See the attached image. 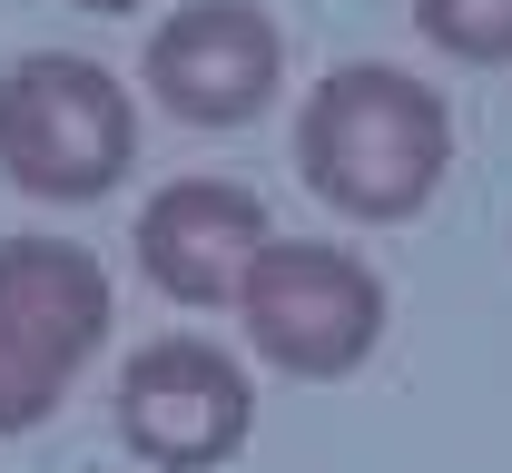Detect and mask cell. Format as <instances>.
I'll return each instance as SVG.
<instances>
[{
    "instance_id": "obj_9",
    "label": "cell",
    "mask_w": 512,
    "mask_h": 473,
    "mask_svg": "<svg viewBox=\"0 0 512 473\" xmlns=\"http://www.w3.org/2000/svg\"><path fill=\"white\" fill-rule=\"evenodd\" d=\"M60 375H50V365H30V355H20V345L0 336V444H10V434H40V424H50V414H60Z\"/></svg>"
},
{
    "instance_id": "obj_6",
    "label": "cell",
    "mask_w": 512,
    "mask_h": 473,
    "mask_svg": "<svg viewBox=\"0 0 512 473\" xmlns=\"http://www.w3.org/2000/svg\"><path fill=\"white\" fill-rule=\"evenodd\" d=\"M266 237V198L237 178H168L138 207V267L168 306H237V276Z\"/></svg>"
},
{
    "instance_id": "obj_10",
    "label": "cell",
    "mask_w": 512,
    "mask_h": 473,
    "mask_svg": "<svg viewBox=\"0 0 512 473\" xmlns=\"http://www.w3.org/2000/svg\"><path fill=\"white\" fill-rule=\"evenodd\" d=\"M79 10H138V0H79Z\"/></svg>"
},
{
    "instance_id": "obj_1",
    "label": "cell",
    "mask_w": 512,
    "mask_h": 473,
    "mask_svg": "<svg viewBox=\"0 0 512 473\" xmlns=\"http://www.w3.org/2000/svg\"><path fill=\"white\" fill-rule=\"evenodd\" d=\"M453 168V109L434 79L384 60H335L296 119V178L355 227L424 217Z\"/></svg>"
},
{
    "instance_id": "obj_7",
    "label": "cell",
    "mask_w": 512,
    "mask_h": 473,
    "mask_svg": "<svg viewBox=\"0 0 512 473\" xmlns=\"http://www.w3.org/2000/svg\"><path fill=\"white\" fill-rule=\"evenodd\" d=\"M109 267L79 237H0V336L30 365L79 385V365L109 345Z\"/></svg>"
},
{
    "instance_id": "obj_3",
    "label": "cell",
    "mask_w": 512,
    "mask_h": 473,
    "mask_svg": "<svg viewBox=\"0 0 512 473\" xmlns=\"http://www.w3.org/2000/svg\"><path fill=\"white\" fill-rule=\"evenodd\" d=\"M237 326L276 375L335 385L384 345V276L325 237H266L237 276Z\"/></svg>"
},
{
    "instance_id": "obj_5",
    "label": "cell",
    "mask_w": 512,
    "mask_h": 473,
    "mask_svg": "<svg viewBox=\"0 0 512 473\" xmlns=\"http://www.w3.org/2000/svg\"><path fill=\"white\" fill-rule=\"evenodd\" d=\"M286 89V40L256 0H188L148 30V99L188 129H247Z\"/></svg>"
},
{
    "instance_id": "obj_8",
    "label": "cell",
    "mask_w": 512,
    "mask_h": 473,
    "mask_svg": "<svg viewBox=\"0 0 512 473\" xmlns=\"http://www.w3.org/2000/svg\"><path fill=\"white\" fill-rule=\"evenodd\" d=\"M414 30L463 69H512V0H414Z\"/></svg>"
},
{
    "instance_id": "obj_2",
    "label": "cell",
    "mask_w": 512,
    "mask_h": 473,
    "mask_svg": "<svg viewBox=\"0 0 512 473\" xmlns=\"http://www.w3.org/2000/svg\"><path fill=\"white\" fill-rule=\"evenodd\" d=\"M138 168V109L119 69L79 50H20L0 69V178L40 207H99Z\"/></svg>"
},
{
    "instance_id": "obj_4",
    "label": "cell",
    "mask_w": 512,
    "mask_h": 473,
    "mask_svg": "<svg viewBox=\"0 0 512 473\" xmlns=\"http://www.w3.org/2000/svg\"><path fill=\"white\" fill-rule=\"evenodd\" d=\"M256 434V385L207 336H158L119 365V444L158 473H217Z\"/></svg>"
}]
</instances>
